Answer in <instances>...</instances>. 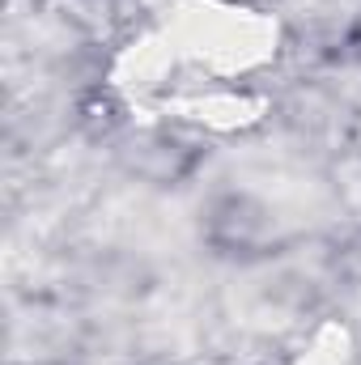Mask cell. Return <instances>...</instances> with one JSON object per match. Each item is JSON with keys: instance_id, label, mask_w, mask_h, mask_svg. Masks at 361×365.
Masks as SVG:
<instances>
[]
</instances>
